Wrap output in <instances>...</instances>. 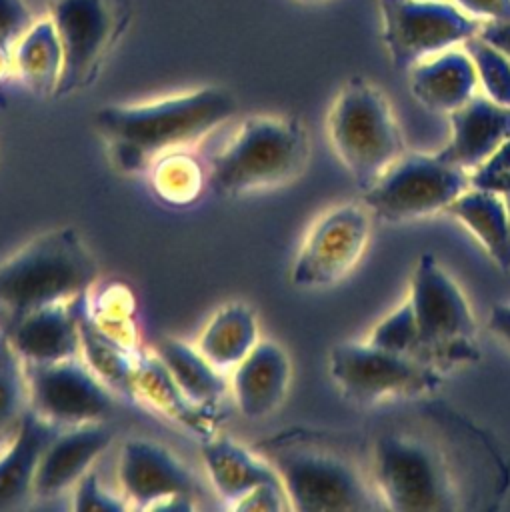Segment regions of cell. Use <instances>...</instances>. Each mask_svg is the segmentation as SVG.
Returning <instances> with one entry per match:
<instances>
[{"instance_id": "24", "label": "cell", "mask_w": 510, "mask_h": 512, "mask_svg": "<svg viewBox=\"0 0 510 512\" xmlns=\"http://www.w3.org/2000/svg\"><path fill=\"white\" fill-rule=\"evenodd\" d=\"M262 340L254 308L246 302H224L196 336V348L222 372L230 374Z\"/></svg>"}, {"instance_id": "6", "label": "cell", "mask_w": 510, "mask_h": 512, "mask_svg": "<svg viewBox=\"0 0 510 512\" xmlns=\"http://www.w3.org/2000/svg\"><path fill=\"white\" fill-rule=\"evenodd\" d=\"M326 132L362 192L406 152L388 98L366 78H350L340 88L328 110Z\"/></svg>"}, {"instance_id": "40", "label": "cell", "mask_w": 510, "mask_h": 512, "mask_svg": "<svg viewBox=\"0 0 510 512\" xmlns=\"http://www.w3.org/2000/svg\"><path fill=\"white\" fill-rule=\"evenodd\" d=\"M10 436H12V434H10ZM10 436H8V438H10ZM8 438H0V452H2V448H4V446H6V442H8Z\"/></svg>"}, {"instance_id": "25", "label": "cell", "mask_w": 510, "mask_h": 512, "mask_svg": "<svg viewBox=\"0 0 510 512\" xmlns=\"http://www.w3.org/2000/svg\"><path fill=\"white\" fill-rule=\"evenodd\" d=\"M154 352L182 392L200 408L216 412L224 396L230 394L228 374L218 370L196 344L164 336L156 342Z\"/></svg>"}, {"instance_id": "11", "label": "cell", "mask_w": 510, "mask_h": 512, "mask_svg": "<svg viewBox=\"0 0 510 512\" xmlns=\"http://www.w3.org/2000/svg\"><path fill=\"white\" fill-rule=\"evenodd\" d=\"M372 230V212L360 202H342L322 212L306 230L290 266L296 288L320 290L344 280L360 262Z\"/></svg>"}, {"instance_id": "21", "label": "cell", "mask_w": 510, "mask_h": 512, "mask_svg": "<svg viewBox=\"0 0 510 512\" xmlns=\"http://www.w3.org/2000/svg\"><path fill=\"white\" fill-rule=\"evenodd\" d=\"M134 400L180 426L198 440L214 436L218 430L216 412L194 404L174 382L156 352H142L134 374Z\"/></svg>"}, {"instance_id": "28", "label": "cell", "mask_w": 510, "mask_h": 512, "mask_svg": "<svg viewBox=\"0 0 510 512\" xmlns=\"http://www.w3.org/2000/svg\"><path fill=\"white\" fill-rule=\"evenodd\" d=\"M152 188L170 204H190L206 186V164L188 148L158 156L148 168Z\"/></svg>"}, {"instance_id": "35", "label": "cell", "mask_w": 510, "mask_h": 512, "mask_svg": "<svg viewBox=\"0 0 510 512\" xmlns=\"http://www.w3.org/2000/svg\"><path fill=\"white\" fill-rule=\"evenodd\" d=\"M34 24L26 0H0V38L16 42Z\"/></svg>"}, {"instance_id": "18", "label": "cell", "mask_w": 510, "mask_h": 512, "mask_svg": "<svg viewBox=\"0 0 510 512\" xmlns=\"http://www.w3.org/2000/svg\"><path fill=\"white\" fill-rule=\"evenodd\" d=\"M80 298L46 304L2 326L14 350L28 364L80 356Z\"/></svg>"}, {"instance_id": "1", "label": "cell", "mask_w": 510, "mask_h": 512, "mask_svg": "<svg viewBox=\"0 0 510 512\" xmlns=\"http://www.w3.org/2000/svg\"><path fill=\"white\" fill-rule=\"evenodd\" d=\"M236 112L238 102L230 90L206 84L152 100L100 106L94 124L116 166L140 172L162 154L202 142Z\"/></svg>"}, {"instance_id": "9", "label": "cell", "mask_w": 510, "mask_h": 512, "mask_svg": "<svg viewBox=\"0 0 510 512\" xmlns=\"http://www.w3.org/2000/svg\"><path fill=\"white\" fill-rule=\"evenodd\" d=\"M48 16L58 32L64 66L56 96L90 86L130 24L126 0H50Z\"/></svg>"}, {"instance_id": "15", "label": "cell", "mask_w": 510, "mask_h": 512, "mask_svg": "<svg viewBox=\"0 0 510 512\" xmlns=\"http://www.w3.org/2000/svg\"><path fill=\"white\" fill-rule=\"evenodd\" d=\"M112 442L114 430L108 422L60 428L40 458L34 480V500H54L70 494L76 482L96 466L98 458Z\"/></svg>"}, {"instance_id": "38", "label": "cell", "mask_w": 510, "mask_h": 512, "mask_svg": "<svg viewBox=\"0 0 510 512\" xmlns=\"http://www.w3.org/2000/svg\"><path fill=\"white\" fill-rule=\"evenodd\" d=\"M484 40L498 46L510 58V22H486L478 32Z\"/></svg>"}, {"instance_id": "14", "label": "cell", "mask_w": 510, "mask_h": 512, "mask_svg": "<svg viewBox=\"0 0 510 512\" xmlns=\"http://www.w3.org/2000/svg\"><path fill=\"white\" fill-rule=\"evenodd\" d=\"M118 492L128 508L192 510L196 508V478L192 470L164 444L128 436L116 458Z\"/></svg>"}, {"instance_id": "2", "label": "cell", "mask_w": 510, "mask_h": 512, "mask_svg": "<svg viewBox=\"0 0 510 512\" xmlns=\"http://www.w3.org/2000/svg\"><path fill=\"white\" fill-rule=\"evenodd\" d=\"M308 152V134L298 118L250 114L206 156V186L222 198L278 188L302 172Z\"/></svg>"}, {"instance_id": "30", "label": "cell", "mask_w": 510, "mask_h": 512, "mask_svg": "<svg viewBox=\"0 0 510 512\" xmlns=\"http://www.w3.org/2000/svg\"><path fill=\"white\" fill-rule=\"evenodd\" d=\"M462 48L474 62L478 86L490 100L510 106V58L498 46L484 40L480 34L462 42Z\"/></svg>"}, {"instance_id": "32", "label": "cell", "mask_w": 510, "mask_h": 512, "mask_svg": "<svg viewBox=\"0 0 510 512\" xmlns=\"http://www.w3.org/2000/svg\"><path fill=\"white\" fill-rule=\"evenodd\" d=\"M72 496V502H70V508L72 510H78V512H86V510H110V512H118V510H124L128 508L126 500L122 498L120 492H112L108 490L96 468L88 470L78 482L76 486L70 490Z\"/></svg>"}, {"instance_id": "27", "label": "cell", "mask_w": 510, "mask_h": 512, "mask_svg": "<svg viewBox=\"0 0 510 512\" xmlns=\"http://www.w3.org/2000/svg\"><path fill=\"white\" fill-rule=\"evenodd\" d=\"M84 296L78 312L80 356L118 396L134 400V374L142 352L118 342L98 328L84 308Z\"/></svg>"}, {"instance_id": "8", "label": "cell", "mask_w": 510, "mask_h": 512, "mask_svg": "<svg viewBox=\"0 0 510 512\" xmlns=\"http://www.w3.org/2000/svg\"><path fill=\"white\" fill-rule=\"evenodd\" d=\"M328 374L340 394L360 406L428 394L444 380V372L436 366L368 340L334 344L328 354Z\"/></svg>"}, {"instance_id": "4", "label": "cell", "mask_w": 510, "mask_h": 512, "mask_svg": "<svg viewBox=\"0 0 510 512\" xmlns=\"http://www.w3.org/2000/svg\"><path fill=\"white\" fill-rule=\"evenodd\" d=\"M98 280L100 264L74 226L46 230L0 262V316L10 324L40 306L80 298Z\"/></svg>"}, {"instance_id": "31", "label": "cell", "mask_w": 510, "mask_h": 512, "mask_svg": "<svg viewBox=\"0 0 510 512\" xmlns=\"http://www.w3.org/2000/svg\"><path fill=\"white\" fill-rule=\"evenodd\" d=\"M366 340L374 346L394 350V352L412 356L416 360H422V346H420L418 330H416L412 308H410L408 300H404L388 316H384L380 322H376V326L368 332Z\"/></svg>"}, {"instance_id": "37", "label": "cell", "mask_w": 510, "mask_h": 512, "mask_svg": "<svg viewBox=\"0 0 510 512\" xmlns=\"http://www.w3.org/2000/svg\"><path fill=\"white\" fill-rule=\"evenodd\" d=\"M488 330L510 346V304L498 302L488 312Z\"/></svg>"}, {"instance_id": "16", "label": "cell", "mask_w": 510, "mask_h": 512, "mask_svg": "<svg viewBox=\"0 0 510 512\" xmlns=\"http://www.w3.org/2000/svg\"><path fill=\"white\" fill-rule=\"evenodd\" d=\"M230 396L242 418L260 422L284 402L292 382V360L282 344L262 338L250 354L230 370Z\"/></svg>"}, {"instance_id": "39", "label": "cell", "mask_w": 510, "mask_h": 512, "mask_svg": "<svg viewBox=\"0 0 510 512\" xmlns=\"http://www.w3.org/2000/svg\"><path fill=\"white\" fill-rule=\"evenodd\" d=\"M14 76V42L0 38V82Z\"/></svg>"}, {"instance_id": "17", "label": "cell", "mask_w": 510, "mask_h": 512, "mask_svg": "<svg viewBox=\"0 0 510 512\" xmlns=\"http://www.w3.org/2000/svg\"><path fill=\"white\" fill-rule=\"evenodd\" d=\"M450 116V138L436 154L474 172L510 140V106L498 104L484 94H474Z\"/></svg>"}, {"instance_id": "29", "label": "cell", "mask_w": 510, "mask_h": 512, "mask_svg": "<svg viewBox=\"0 0 510 512\" xmlns=\"http://www.w3.org/2000/svg\"><path fill=\"white\" fill-rule=\"evenodd\" d=\"M28 410L26 364L0 326V438H8Z\"/></svg>"}, {"instance_id": "33", "label": "cell", "mask_w": 510, "mask_h": 512, "mask_svg": "<svg viewBox=\"0 0 510 512\" xmlns=\"http://www.w3.org/2000/svg\"><path fill=\"white\" fill-rule=\"evenodd\" d=\"M470 184L496 190L510 204V140L488 162L470 172Z\"/></svg>"}, {"instance_id": "5", "label": "cell", "mask_w": 510, "mask_h": 512, "mask_svg": "<svg viewBox=\"0 0 510 512\" xmlns=\"http://www.w3.org/2000/svg\"><path fill=\"white\" fill-rule=\"evenodd\" d=\"M370 476L382 508L398 512H452L466 508L458 468L442 442L426 432H380Z\"/></svg>"}, {"instance_id": "22", "label": "cell", "mask_w": 510, "mask_h": 512, "mask_svg": "<svg viewBox=\"0 0 510 512\" xmlns=\"http://www.w3.org/2000/svg\"><path fill=\"white\" fill-rule=\"evenodd\" d=\"M408 86L424 108L450 114L476 94L478 74L464 48H448L410 66Z\"/></svg>"}, {"instance_id": "3", "label": "cell", "mask_w": 510, "mask_h": 512, "mask_svg": "<svg viewBox=\"0 0 510 512\" xmlns=\"http://www.w3.org/2000/svg\"><path fill=\"white\" fill-rule=\"evenodd\" d=\"M274 466L290 510L366 512L382 508L370 470L318 436L282 432L256 448Z\"/></svg>"}, {"instance_id": "20", "label": "cell", "mask_w": 510, "mask_h": 512, "mask_svg": "<svg viewBox=\"0 0 510 512\" xmlns=\"http://www.w3.org/2000/svg\"><path fill=\"white\" fill-rule=\"evenodd\" d=\"M60 426L28 410L0 452V512L24 508L34 500L40 458Z\"/></svg>"}, {"instance_id": "19", "label": "cell", "mask_w": 510, "mask_h": 512, "mask_svg": "<svg viewBox=\"0 0 510 512\" xmlns=\"http://www.w3.org/2000/svg\"><path fill=\"white\" fill-rule=\"evenodd\" d=\"M200 458L216 496L226 508H232L234 502L262 484L280 482L274 466L262 452L222 432L200 440Z\"/></svg>"}, {"instance_id": "10", "label": "cell", "mask_w": 510, "mask_h": 512, "mask_svg": "<svg viewBox=\"0 0 510 512\" xmlns=\"http://www.w3.org/2000/svg\"><path fill=\"white\" fill-rule=\"evenodd\" d=\"M470 186V172L436 152H404L370 188L362 202L386 222H410L444 212Z\"/></svg>"}, {"instance_id": "23", "label": "cell", "mask_w": 510, "mask_h": 512, "mask_svg": "<svg viewBox=\"0 0 510 512\" xmlns=\"http://www.w3.org/2000/svg\"><path fill=\"white\" fill-rule=\"evenodd\" d=\"M444 212L480 242L498 268L510 270V204L502 194L470 184Z\"/></svg>"}, {"instance_id": "13", "label": "cell", "mask_w": 510, "mask_h": 512, "mask_svg": "<svg viewBox=\"0 0 510 512\" xmlns=\"http://www.w3.org/2000/svg\"><path fill=\"white\" fill-rule=\"evenodd\" d=\"M26 364L30 410L60 426L108 422L116 392L86 364L82 356Z\"/></svg>"}, {"instance_id": "26", "label": "cell", "mask_w": 510, "mask_h": 512, "mask_svg": "<svg viewBox=\"0 0 510 512\" xmlns=\"http://www.w3.org/2000/svg\"><path fill=\"white\" fill-rule=\"evenodd\" d=\"M64 54L50 16L34 24L14 42V76L36 96H56Z\"/></svg>"}, {"instance_id": "34", "label": "cell", "mask_w": 510, "mask_h": 512, "mask_svg": "<svg viewBox=\"0 0 510 512\" xmlns=\"http://www.w3.org/2000/svg\"><path fill=\"white\" fill-rule=\"evenodd\" d=\"M232 510H254V512H278L290 510L286 492L280 482L262 484L232 504Z\"/></svg>"}, {"instance_id": "41", "label": "cell", "mask_w": 510, "mask_h": 512, "mask_svg": "<svg viewBox=\"0 0 510 512\" xmlns=\"http://www.w3.org/2000/svg\"><path fill=\"white\" fill-rule=\"evenodd\" d=\"M298 2H304V4H318V2H324V0H298Z\"/></svg>"}, {"instance_id": "12", "label": "cell", "mask_w": 510, "mask_h": 512, "mask_svg": "<svg viewBox=\"0 0 510 512\" xmlns=\"http://www.w3.org/2000/svg\"><path fill=\"white\" fill-rule=\"evenodd\" d=\"M382 42L394 68L408 70L416 62L462 44L480 32L476 18L456 4L440 0H378Z\"/></svg>"}, {"instance_id": "36", "label": "cell", "mask_w": 510, "mask_h": 512, "mask_svg": "<svg viewBox=\"0 0 510 512\" xmlns=\"http://www.w3.org/2000/svg\"><path fill=\"white\" fill-rule=\"evenodd\" d=\"M454 4L476 20L510 22V0H454Z\"/></svg>"}, {"instance_id": "7", "label": "cell", "mask_w": 510, "mask_h": 512, "mask_svg": "<svg viewBox=\"0 0 510 512\" xmlns=\"http://www.w3.org/2000/svg\"><path fill=\"white\" fill-rule=\"evenodd\" d=\"M406 300L426 364L446 372L480 358L470 302L432 254H422L416 262Z\"/></svg>"}]
</instances>
